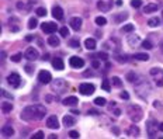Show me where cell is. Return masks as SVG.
I'll return each mask as SVG.
<instances>
[{
  "mask_svg": "<svg viewBox=\"0 0 163 139\" xmlns=\"http://www.w3.org/2000/svg\"><path fill=\"white\" fill-rule=\"evenodd\" d=\"M46 114V108L41 104H33L27 106L21 111V118L24 121H39L42 119Z\"/></svg>",
  "mask_w": 163,
  "mask_h": 139,
  "instance_id": "6da1fadb",
  "label": "cell"
},
{
  "mask_svg": "<svg viewBox=\"0 0 163 139\" xmlns=\"http://www.w3.org/2000/svg\"><path fill=\"white\" fill-rule=\"evenodd\" d=\"M127 112H128V117H130V119L132 122H139L142 119V117H143L142 108L139 106H136V104H128Z\"/></svg>",
  "mask_w": 163,
  "mask_h": 139,
  "instance_id": "7a4b0ae2",
  "label": "cell"
},
{
  "mask_svg": "<svg viewBox=\"0 0 163 139\" xmlns=\"http://www.w3.org/2000/svg\"><path fill=\"white\" fill-rule=\"evenodd\" d=\"M149 73H151V76L153 77L156 86L163 87V69H160V67H152Z\"/></svg>",
  "mask_w": 163,
  "mask_h": 139,
  "instance_id": "3957f363",
  "label": "cell"
},
{
  "mask_svg": "<svg viewBox=\"0 0 163 139\" xmlns=\"http://www.w3.org/2000/svg\"><path fill=\"white\" fill-rule=\"evenodd\" d=\"M7 83H9L11 87L17 89V87H20V85H21V77H20L18 73H10V75L7 76Z\"/></svg>",
  "mask_w": 163,
  "mask_h": 139,
  "instance_id": "277c9868",
  "label": "cell"
},
{
  "mask_svg": "<svg viewBox=\"0 0 163 139\" xmlns=\"http://www.w3.org/2000/svg\"><path fill=\"white\" fill-rule=\"evenodd\" d=\"M94 90H96V87H94V85H91V83H82V85L79 86V91H80L83 96H91V94L94 93Z\"/></svg>",
  "mask_w": 163,
  "mask_h": 139,
  "instance_id": "5b68a950",
  "label": "cell"
},
{
  "mask_svg": "<svg viewBox=\"0 0 163 139\" xmlns=\"http://www.w3.org/2000/svg\"><path fill=\"white\" fill-rule=\"evenodd\" d=\"M66 89H68V83L65 82L64 79H56V80H54L52 90L58 91V93H62V91H66Z\"/></svg>",
  "mask_w": 163,
  "mask_h": 139,
  "instance_id": "8992f818",
  "label": "cell"
},
{
  "mask_svg": "<svg viewBox=\"0 0 163 139\" xmlns=\"http://www.w3.org/2000/svg\"><path fill=\"white\" fill-rule=\"evenodd\" d=\"M24 56L27 58L28 61H35V59H38L39 54H38V51H37L35 48H33V46H28V48L25 49Z\"/></svg>",
  "mask_w": 163,
  "mask_h": 139,
  "instance_id": "52a82bcc",
  "label": "cell"
},
{
  "mask_svg": "<svg viewBox=\"0 0 163 139\" xmlns=\"http://www.w3.org/2000/svg\"><path fill=\"white\" fill-rule=\"evenodd\" d=\"M38 80L41 83H44V85H48V83H51L52 76L48 70H41V72L38 73Z\"/></svg>",
  "mask_w": 163,
  "mask_h": 139,
  "instance_id": "ba28073f",
  "label": "cell"
},
{
  "mask_svg": "<svg viewBox=\"0 0 163 139\" xmlns=\"http://www.w3.org/2000/svg\"><path fill=\"white\" fill-rule=\"evenodd\" d=\"M69 65L72 67H75V69H80V67L85 66V61H83L82 58H79V56H72L69 59Z\"/></svg>",
  "mask_w": 163,
  "mask_h": 139,
  "instance_id": "9c48e42d",
  "label": "cell"
},
{
  "mask_svg": "<svg viewBox=\"0 0 163 139\" xmlns=\"http://www.w3.org/2000/svg\"><path fill=\"white\" fill-rule=\"evenodd\" d=\"M41 28H42V31L45 34H54L58 30V25L55 23H42Z\"/></svg>",
  "mask_w": 163,
  "mask_h": 139,
  "instance_id": "30bf717a",
  "label": "cell"
},
{
  "mask_svg": "<svg viewBox=\"0 0 163 139\" xmlns=\"http://www.w3.org/2000/svg\"><path fill=\"white\" fill-rule=\"evenodd\" d=\"M46 127H48L49 129H58V128H59V121H58L56 115L48 117V119H46Z\"/></svg>",
  "mask_w": 163,
  "mask_h": 139,
  "instance_id": "8fae6325",
  "label": "cell"
},
{
  "mask_svg": "<svg viewBox=\"0 0 163 139\" xmlns=\"http://www.w3.org/2000/svg\"><path fill=\"white\" fill-rule=\"evenodd\" d=\"M146 131H148V135L149 138H153L155 135H156V121H152V119H149L148 122H146Z\"/></svg>",
  "mask_w": 163,
  "mask_h": 139,
  "instance_id": "7c38bea8",
  "label": "cell"
},
{
  "mask_svg": "<svg viewBox=\"0 0 163 139\" xmlns=\"http://www.w3.org/2000/svg\"><path fill=\"white\" fill-rule=\"evenodd\" d=\"M127 41H128V44H130L131 46H138V45H141L142 44L141 38H139L136 34H132V33H131V35H128Z\"/></svg>",
  "mask_w": 163,
  "mask_h": 139,
  "instance_id": "4fadbf2b",
  "label": "cell"
},
{
  "mask_svg": "<svg viewBox=\"0 0 163 139\" xmlns=\"http://www.w3.org/2000/svg\"><path fill=\"white\" fill-rule=\"evenodd\" d=\"M69 25L73 28L75 31H79L82 27V18L80 17H72L69 21Z\"/></svg>",
  "mask_w": 163,
  "mask_h": 139,
  "instance_id": "5bb4252c",
  "label": "cell"
},
{
  "mask_svg": "<svg viewBox=\"0 0 163 139\" xmlns=\"http://www.w3.org/2000/svg\"><path fill=\"white\" fill-rule=\"evenodd\" d=\"M125 133H127L128 136H132V138H136V136H139L141 131H139V128L136 127V125H131V127H128V128H127Z\"/></svg>",
  "mask_w": 163,
  "mask_h": 139,
  "instance_id": "9a60e30c",
  "label": "cell"
},
{
  "mask_svg": "<svg viewBox=\"0 0 163 139\" xmlns=\"http://www.w3.org/2000/svg\"><path fill=\"white\" fill-rule=\"evenodd\" d=\"M62 103H64V106L73 107V106H76V104L79 103V100H77V97H75V96H69V97H65Z\"/></svg>",
  "mask_w": 163,
  "mask_h": 139,
  "instance_id": "2e32d148",
  "label": "cell"
},
{
  "mask_svg": "<svg viewBox=\"0 0 163 139\" xmlns=\"http://www.w3.org/2000/svg\"><path fill=\"white\" fill-rule=\"evenodd\" d=\"M52 66H54V69H56V70L64 69L65 63H64V61H62V58H54V59H52Z\"/></svg>",
  "mask_w": 163,
  "mask_h": 139,
  "instance_id": "e0dca14e",
  "label": "cell"
},
{
  "mask_svg": "<svg viewBox=\"0 0 163 139\" xmlns=\"http://www.w3.org/2000/svg\"><path fill=\"white\" fill-rule=\"evenodd\" d=\"M2 135H3L4 138H11V136L14 135V129H13L10 125H4V127L2 128Z\"/></svg>",
  "mask_w": 163,
  "mask_h": 139,
  "instance_id": "ac0fdd59",
  "label": "cell"
},
{
  "mask_svg": "<svg viewBox=\"0 0 163 139\" xmlns=\"http://www.w3.org/2000/svg\"><path fill=\"white\" fill-rule=\"evenodd\" d=\"M52 15H54V18H56V20H62V18H64V10L60 9L59 6H55L54 9H52Z\"/></svg>",
  "mask_w": 163,
  "mask_h": 139,
  "instance_id": "d6986e66",
  "label": "cell"
},
{
  "mask_svg": "<svg viewBox=\"0 0 163 139\" xmlns=\"http://www.w3.org/2000/svg\"><path fill=\"white\" fill-rule=\"evenodd\" d=\"M97 7H99L101 11H108L110 7H111V2H104V0H100L97 3Z\"/></svg>",
  "mask_w": 163,
  "mask_h": 139,
  "instance_id": "ffe728a7",
  "label": "cell"
},
{
  "mask_svg": "<svg viewBox=\"0 0 163 139\" xmlns=\"http://www.w3.org/2000/svg\"><path fill=\"white\" fill-rule=\"evenodd\" d=\"M127 79H128V82H130V83H134V85H135L136 82H139L141 76L136 75L135 72H128L127 73Z\"/></svg>",
  "mask_w": 163,
  "mask_h": 139,
  "instance_id": "44dd1931",
  "label": "cell"
},
{
  "mask_svg": "<svg viewBox=\"0 0 163 139\" xmlns=\"http://www.w3.org/2000/svg\"><path fill=\"white\" fill-rule=\"evenodd\" d=\"M157 10V4L155 3H149L146 6H143V13L145 14H151V13H155Z\"/></svg>",
  "mask_w": 163,
  "mask_h": 139,
  "instance_id": "7402d4cb",
  "label": "cell"
},
{
  "mask_svg": "<svg viewBox=\"0 0 163 139\" xmlns=\"http://www.w3.org/2000/svg\"><path fill=\"white\" fill-rule=\"evenodd\" d=\"M132 58H134V59H136V61H143V62L149 61V55L148 54H143V52H136Z\"/></svg>",
  "mask_w": 163,
  "mask_h": 139,
  "instance_id": "603a6c76",
  "label": "cell"
},
{
  "mask_svg": "<svg viewBox=\"0 0 163 139\" xmlns=\"http://www.w3.org/2000/svg\"><path fill=\"white\" fill-rule=\"evenodd\" d=\"M96 39H93V38H87L85 41V46H86V49H90V51H93V49H96Z\"/></svg>",
  "mask_w": 163,
  "mask_h": 139,
  "instance_id": "cb8c5ba5",
  "label": "cell"
},
{
  "mask_svg": "<svg viewBox=\"0 0 163 139\" xmlns=\"http://www.w3.org/2000/svg\"><path fill=\"white\" fill-rule=\"evenodd\" d=\"M62 121H64L65 127H73V125H75V118H73L72 115H65Z\"/></svg>",
  "mask_w": 163,
  "mask_h": 139,
  "instance_id": "d4e9b609",
  "label": "cell"
},
{
  "mask_svg": "<svg viewBox=\"0 0 163 139\" xmlns=\"http://www.w3.org/2000/svg\"><path fill=\"white\" fill-rule=\"evenodd\" d=\"M11 110H13L11 103H9V101H3V103H2V112H3V114H9Z\"/></svg>",
  "mask_w": 163,
  "mask_h": 139,
  "instance_id": "484cf974",
  "label": "cell"
},
{
  "mask_svg": "<svg viewBox=\"0 0 163 139\" xmlns=\"http://www.w3.org/2000/svg\"><path fill=\"white\" fill-rule=\"evenodd\" d=\"M9 25H10V28H11V31H18L20 30V24L17 23V18L15 17H11L9 20Z\"/></svg>",
  "mask_w": 163,
  "mask_h": 139,
  "instance_id": "4316f807",
  "label": "cell"
},
{
  "mask_svg": "<svg viewBox=\"0 0 163 139\" xmlns=\"http://www.w3.org/2000/svg\"><path fill=\"white\" fill-rule=\"evenodd\" d=\"M48 44L51 46H54V48H56V46H59V38H58V37H55V35H49Z\"/></svg>",
  "mask_w": 163,
  "mask_h": 139,
  "instance_id": "83f0119b",
  "label": "cell"
},
{
  "mask_svg": "<svg viewBox=\"0 0 163 139\" xmlns=\"http://www.w3.org/2000/svg\"><path fill=\"white\" fill-rule=\"evenodd\" d=\"M160 24V20L157 17H155V18H151V20H149L148 21V25L149 27H157V25Z\"/></svg>",
  "mask_w": 163,
  "mask_h": 139,
  "instance_id": "f1b7e54d",
  "label": "cell"
},
{
  "mask_svg": "<svg viewBox=\"0 0 163 139\" xmlns=\"http://www.w3.org/2000/svg\"><path fill=\"white\" fill-rule=\"evenodd\" d=\"M141 46H142V48H145V49H152V48H153V44H152L149 39H145V41H142Z\"/></svg>",
  "mask_w": 163,
  "mask_h": 139,
  "instance_id": "f546056e",
  "label": "cell"
},
{
  "mask_svg": "<svg viewBox=\"0 0 163 139\" xmlns=\"http://www.w3.org/2000/svg\"><path fill=\"white\" fill-rule=\"evenodd\" d=\"M134 30H135V27H134L132 24H127V25H124V27L121 28V31H122V33H132Z\"/></svg>",
  "mask_w": 163,
  "mask_h": 139,
  "instance_id": "4dcf8cb0",
  "label": "cell"
},
{
  "mask_svg": "<svg viewBox=\"0 0 163 139\" xmlns=\"http://www.w3.org/2000/svg\"><path fill=\"white\" fill-rule=\"evenodd\" d=\"M111 80H112V85H114L115 87H122V82H121V79H120V77L114 76V77H112Z\"/></svg>",
  "mask_w": 163,
  "mask_h": 139,
  "instance_id": "1f68e13d",
  "label": "cell"
},
{
  "mask_svg": "<svg viewBox=\"0 0 163 139\" xmlns=\"http://www.w3.org/2000/svg\"><path fill=\"white\" fill-rule=\"evenodd\" d=\"M38 25V21H37V18H30V21H28V28L30 30H34V28Z\"/></svg>",
  "mask_w": 163,
  "mask_h": 139,
  "instance_id": "d6a6232c",
  "label": "cell"
},
{
  "mask_svg": "<svg viewBox=\"0 0 163 139\" xmlns=\"http://www.w3.org/2000/svg\"><path fill=\"white\" fill-rule=\"evenodd\" d=\"M94 104L96 106H106V98H103V97H97L96 100H94Z\"/></svg>",
  "mask_w": 163,
  "mask_h": 139,
  "instance_id": "836d02e7",
  "label": "cell"
},
{
  "mask_svg": "<svg viewBox=\"0 0 163 139\" xmlns=\"http://www.w3.org/2000/svg\"><path fill=\"white\" fill-rule=\"evenodd\" d=\"M69 46L70 48H79V39L77 38H72L69 41Z\"/></svg>",
  "mask_w": 163,
  "mask_h": 139,
  "instance_id": "e575fe53",
  "label": "cell"
},
{
  "mask_svg": "<svg viewBox=\"0 0 163 139\" xmlns=\"http://www.w3.org/2000/svg\"><path fill=\"white\" fill-rule=\"evenodd\" d=\"M101 87H103V90L110 91V80H108V79H104L103 83H101Z\"/></svg>",
  "mask_w": 163,
  "mask_h": 139,
  "instance_id": "d590c367",
  "label": "cell"
},
{
  "mask_svg": "<svg viewBox=\"0 0 163 139\" xmlns=\"http://www.w3.org/2000/svg\"><path fill=\"white\" fill-rule=\"evenodd\" d=\"M96 56L99 58L100 61H106V62H107V59H108V55H107L106 52H99V54H97Z\"/></svg>",
  "mask_w": 163,
  "mask_h": 139,
  "instance_id": "8d00e7d4",
  "label": "cell"
},
{
  "mask_svg": "<svg viewBox=\"0 0 163 139\" xmlns=\"http://www.w3.org/2000/svg\"><path fill=\"white\" fill-rule=\"evenodd\" d=\"M107 20L104 17H96V24L97 25H106Z\"/></svg>",
  "mask_w": 163,
  "mask_h": 139,
  "instance_id": "74e56055",
  "label": "cell"
},
{
  "mask_svg": "<svg viewBox=\"0 0 163 139\" xmlns=\"http://www.w3.org/2000/svg\"><path fill=\"white\" fill-rule=\"evenodd\" d=\"M131 6L135 7V9H139L142 6V0H131Z\"/></svg>",
  "mask_w": 163,
  "mask_h": 139,
  "instance_id": "f35d334b",
  "label": "cell"
},
{
  "mask_svg": "<svg viewBox=\"0 0 163 139\" xmlns=\"http://www.w3.org/2000/svg\"><path fill=\"white\" fill-rule=\"evenodd\" d=\"M59 33H60V35L64 37V38H66V37L69 35V30H68V27H62L59 30Z\"/></svg>",
  "mask_w": 163,
  "mask_h": 139,
  "instance_id": "ab89813d",
  "label": "cell"
},
{
  "mask_svg": "<svg viewBox=\"0 0 163 139\" xmlns=\"http://www.w3.org/2000/svg\"><path fill=\"white\" fill-rule=\"evenodd\" d=\"M125 18H127V14H122V15H121V14H117V15H114V20H115L117 23L124 21Z\"/></svg>",
  "mask_w": 163,
  "mask_h": 139,
  "instance_id": "60d3db41",
  "label": "cell"
},
{
  "mask_svg": "<svg viewBox=\"0 0 163 139\" xmlns=\"http://www.w3.org/2000/svg\"><path fill=\"white\" fill-rule=\"evenodd\" d=\"M21 58H23L21 54H14L11 58H10V59H11L13 62H20V61H21Z\"/></svg>",
  "mask_w": 163,
  "mask_h": 139,
  "instance_id": "b9f144b4",
  "label": "cell"
},
{
  "mask_svg": "<svg viewBox=\"0 0 163 139\" xmlns=\"http://www.w3.org/2000/svg\"><path fill=\"white\" fill-rule=\"evenodd\" d=\"M115 59H117L118 62H127V61H128L127 55H120V54H118L117 56H115Z\"/></svg>",
  "mask_w": 163,
  "mask_h": 139,
  "instance_id": "7bdbcfd3",
  "label": "cell"
},
{
  "mask_svg": "<svg viewBox=\"0 0 163 139\" xmlns=\"http://www.w3.org/2000/svg\"><path fill=\"white\" fill-rule=\"evenodd\" d=\"M37 14L44 17V15H46V10L44 9V7H38V9H37Z\"/></svg>",
  "mask_w": 163,
  "mask_h": 139,
  "instance_id": "ee69618b",
  "label": "cell"
},
{
  "mask_svg": "<svg viewBox=\"0 0 163 139\" xmlns=\"http://www.w3.org/2000/svg\"><path fill=\"white\" fill-rule=\"evenodd\" d=\"M44 135L45 133L42 131H38V132H35V135H33V139H41V138H44Z\"/></svg>",
  "mask_w": 163,
  "mask_h": 139,
  "instance_id": "f6af8a7d",
  "label": "cell"
},
{
  "mask_svg": "<svg viewBox=\"0 0 163 139\" xmlns=\"http://www.w3.org/2000/svg\"><path fill=\"white\" fill-rule=\"evenodd\" d=\"M2 96L3 97H7V98H10V100H13V96L10 93H7L6 90H2Z\"/></svg>",
  "mask_w": 163,
  "mask_h": 139,
  "instance_id": "bcb514c9",
  "label": "cell"
},
{
  "mask_svg": "<svg viewBox=\"0 0 163 139\" xmlns=\"http://www.w3.org/2000/svg\"><path fill=\"white\" fill-rule=\"evenodd\" d=\"M25 72H27L28 75H33L34 67H33V66H30V65H27V66H25Z\"/></svg>",
  "mask_w": 163,
  "mask_h": 139,
  "instance_id": "7dc6e473",
  "label": "cell"
},
{
  "mask_svg": "<svg viewBox=\"0 0 163 139\" xmlns=\"http://www.w3.org/2000/svg\"><path fill=\"white\" fill-rule=\"evenodd\" d=\"M69 136H70V138H79V132H77V131H70Z\"/></svg>",
  "mask_w": 163,
  "mask_h": 139,
  "instance_id": "c3c4849f",
  "label": "cell"
},
{
  "mask_svg": "<svg viewBox=\"0 0 163 139\" xmlns=\"http://www.w3.org/2000/svg\"><path fill=\"white\" fill-rule=\"evenodd\" d=\"M91 66H93L94 69H99L100 67V61H93L91 62Z\"/></svg>",
  "mask_w": 163,
  "mask_h": 139,
  "instance_id": "681fc988",
  "label": "cell"
},
{
  "mask_svg": "<svg viewBox=\"0 0 163 139\" xmlns=\"http://www.w3.org/2000/svg\"><path fill=\"white\" fill-rule=\"evenodd\" d=\"M121 97H122L124 100H128V98H130V96H128L127 91H122V93H121Z\"/></svg>",
  "mask_w": 163,
  "mask_h": 139,
  "instance_id": "f907efd6",
  "label": "cell"
},
{
  "mask_svg": "<svg viewBox=\"0 0 163 139\" xmlns=\"http://www.w3.org/2000/svg\"><path fill=\"white\" fill-rule=\"evenodd\" d=\"M45 98H46V101H48V103H52V100H55V97H52V96H46Z\"/></svg>",
  "mask_w": 163,
  "mask_h": 139,
  "instance_id": "816d5d0a",
  "label": "cell"
},
{
  "mask_svg": "<svg viewBox=\"0 0 163 139\" xmlns=\"http://www.w3.org/2000/svg\"><path fill=\"white\" fill-rule=\"evenodd\" d=\"M160 52H162V54H163V39H162V41H160Z\"/></svg>",
  "mask_w": 163,
  "mask_h": 139,
  "instance_id": "f5cc1de1",
  "label": "cell"
},
{
  "mask_svg": "<svg viewBox=\"0 0 163 139\" xmlns=\"http://www.w3.org/2000/svg\"><path fill=\"white\" fill-rule=\"evenodd\" d=\"M70 112H72V114H76V115H77V114H80V112H79L77 110H72V111H70Z\"/></svg>",
  "mask_w": 163,
  "mask_h": 139,
  "instance_id": "db71d44e",
  "label": "cell"
},
{
  "mask_svg": "<svg viewBox=\"0 0 163 139\" xmlns=\"http://www.w3.org/2000/svg\"><path fill=\"white\" fill-rule=\"evenodd\" d=\"M159 131H162V132H163V122H160V124H159Z\"/></svg>",
  "mask_w": 163,
  "mask_h": 139,
  "instance_id": "11a10c76",
  "label": "cell"
},
{
  "mask_svg": "<svg viewBox=\"0 0 163 139\" xmlns=\"http://www.w3.org/2000/svg\"><path fill=\"white\" fill-rule=\"evenodd\" d=\"M117 6H122V0H117Z\"/></svg>",
  "mask_w": 163,
  "mask_h": 139,
  "instance_id": "9f6ffc18",
  "label": "cell"
},
{
  "mask_svg": "<svg viewBox=\"0 0 163 139\" xmlns=\"http://www.w3.org/2000/svg\"><path fill=\"white\" fill-rule=\"evenodd\" d=\"M96 37H99V38H101V33H100V31H97V33H96Z\"/></svg>",
  "mask_w": 163,
  "mask_h": 139,
  "instance_id": "6f0895ef",
  "label": "cell"
},
{
  "mask_svg": "<svg viewBox=\"0 0 163 139\" xmlns=\"http://www.w3.org/2000/svg\"><path fill=\"white\" fill-rule=\"evenodd\" d=\"M31 39H33V37H30V35L25 37V41H31Z\"/></svg>",
  "mask_w": 163,
  "mask_h": 139,
  "instance_id": "680465c9",
  "label": "cell"
}]
</instances>
